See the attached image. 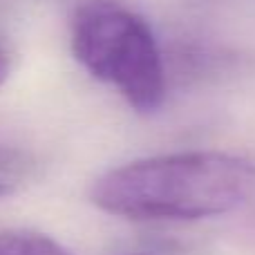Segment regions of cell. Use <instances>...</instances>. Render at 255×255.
I'll return each instance as SVG.
<instances>
[{
	"instance_id": "cell-1",
	"label": "cell",
	"mask_w": 255,
	"mask_h": 255,
	"mask_svg": "<svg viewBox=\"0 0 255 255\" xmlns=\"http://www.w3.org/2000/svg\"><path fill=\"white\" fill-rule=\"evenodd\" d=\"M255 190L249 159L193 150L139 159L101 175L90 199L108 215L136 222L204 220L242 206Z\"/></svg>"
},
{
	"instance_id": "cell-2",
	"label": "cell",
	"mask_w": 255,
	"mask_h": 255,
	"mask_svg": "<svg viewBox=\"0 0 255 255\" xmlns=\"http://www.w3.org/2000/svg\"><path fill=\"white\" fill-rule=\"evenodd\" d=\"M74 58L108 83L136 112H157L166 99V70L150 25L134 11L94 0L79 9L72 25Z\"/></svg>"
},
{
	"instance_id": "cell-3",
	"label": "cell",
	"mask_w": 255,
	"mask_h": 255,
	"mask_svg": "<svg viewBox=\"0 0 255 255\" xmlns=\"http://www.w3.org/2000/svg\"><path fill=\"white\" fill-rule=\"evenodd\" d=\"M0 255H72L63 244L49 235L34 231H7L0 233Z\"/></svg>"
},
{
	"instance_id": "cell-4",
	"label": "cell",
	"mask_w": 255,
	"mask_h": 255,
	"mask_svg": "<svg viewBox=\"0 0 255 255\" xmlns=\"http://www.w3.org/2000/svg\"><path fill=\"white\" fill-rule=\"evenodd\" d=\"M22 170H25V163H22V159L18 157V152L0 145V188L11 193L16 181L20 179Z\"/></svg>"
},
{
	"instance_id": "cell-5",
	"label": "cell",
	"mask_w": 255,
	"mask_h": 255,
	"mask_svg": "<svg viewBox=\"0 0 255 255\" xmlns=\"http://www.w3.org/2000/svg\"><path fill=\"white\" fill-rule=\"evenodd\" d=\"M9 74H11V56H9V49L4 47V43L0 40V90L7 83Z\"/></svg>"
},
{
	"instance_id": "cell-6",
	"label": "cell",
	"mask_w": 255,
	"mask_h": 255,
	"mask_svg": "<svg viewBox=\"0 0 255 255\" xmlns=\"http://www.w3.org/2000/svg\"><path fill=\"white\" fill-rule=\"evenodd\" d=\"M4 195H9V193H7L4 188H0V197H4Z\"/></svg>"
},
{
	"instance_id": "cell-7",
	"label": "cell",
	"mask_w": 255,
	"mask_h": 255,
	"mask_svg": "<svg viewBox=\"0 0 255 255\" xmlns=\"http://www.w3.org/2000/svg\"><path fill=\"white\" fill-rule=\"evenodd\" d=\"M134 255H145V253H134Z\"/></svg>"
}]
</instances>
